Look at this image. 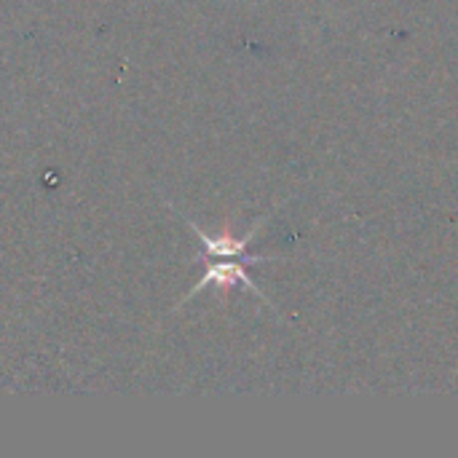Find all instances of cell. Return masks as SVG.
<instances>
[{
	"instance_id": "6da1fadb",
	"label": "cell",
	"mask_w": 458,
	"mask_h": 458,
	"mask_svg": "<svg viewBox=\"0 0 458 458\" xmlns=\"http://www.w3.org/2000/svg\"><path fill=\"white\" fill-rule=\"evenodd\" d=\"M260 223H263V220H260ZM260 223H258L247 236H242V239H233V236H217V239H212V236H207L196 223H188V228L196 231V236H199V242H201V247H204V258H215V260H217V258H236V260H247V263L276 260V255H247V244L255 239Z\"/></svg>"
},
{
	"instance_id": "7a4b0ae2",
	"label": "cell",
	"mask_w": 458,
	"mask_h": 458,
	"mask_svg": "<svg viewBox=\"0 0 458 458\" xmlns=\"http://www.w3.org/2000/svg\"><path fill=\"white\" fill-rule=\"evenodd\" d=\"M247 266H250V263H236V258H217V260L207 268V274L199 279V284L193 287L191 295H196L199 290H204V287H209V284H217L220 290L244 287V290H250V293H255V295H260V298L266 301V295H263V293L255 287V282L250 279Z\"/></svg>"
}]
</instances>
